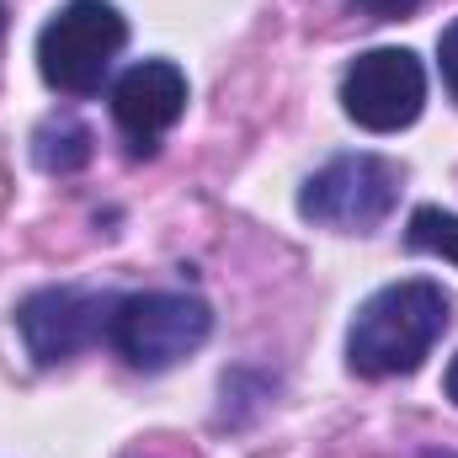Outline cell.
Segmentation results:
<instances>
[{
  "mask_svg": "<svg viewBox=\"0 0 458 458\" xmlns=\"http://www.w3.org/2000/svg\"><path fill=\"white\" fill-rule=\"evenodd\" d=\"M448 293L432 277H405L378 288L346 331V368L362 378H394V373H416L432 346L448 331Z\"/></svg>",
  "mask_w": 458,
  "mask_h": 458,
  "instance_id": "6da1fadb",
  "label": "cell"
},
{
  "mask_svg": "<svg viewBox=\"0 0 458 458\" xmlns=\"http://www.w3.org/2000/svg\"><path fill=\"white\" fill-rule=\"evenodd\" d=\"M128 43V21L113 0H64L38 32V75L59 97H97Z\"/></svg>",
  "mask_w": 458,
  "mask_h": 458,
  "instance_id": "7a4b0ae2",
  "label": "cell"
},
{
  "mask_svg": "<svg viewBox=\"0 0 458 458\" xmlns=\"http://www.w3.org/2000/svg\"><path fill=\"white\" fill-rule=\"evenodd\" d=\"M214 331V310L198 293H128L113 299L107 315V342L133 373H165L187 362Z\"/></svg>",
  "mask_w": 458,
  "mask_h": 458,
  "instance_id": "3957f363",
  "label": "cell"
},
{
  "mask_svg": "<svg viewBox=\"0 0 458 458\" xmlns=\"http://www.w3.org/2000/svg\"><path fill=\"white\" fill-rule=\"evenodd\" d=\"M394 203H400V165L384 155H336L299 192V214L336 234L378 229L394 214Z\"/></svg>",
  "mask_w": 458,
  "mask_h": 458,
  "instance_id": "277c9868",
  "label": "cell"
},
{
  "mask_svg": "<svg viewBox=\"0 0 458 458\" xmlns=\"http://www.w3.org/2000/svg\"><path fill=\"white\" fill-rule=\"evenodd\" d=\"M427 107V70L411 48H368L342 75V113L368 133H400Z\"/></svg>",
  "mask_w": 458,
  "mask_h": 458,
  "instance_id": "5b68a950",
  "label": "cell"
},
{
  "mask_svg": "<svg viewBox=\"0 0 458 458\" xmlns=\"http://www.w3.org/2000/svg\"><path fill=\"white\" fill-rule=\"evenodd\" d=\"M107 315H113V299L91 288H38L21 299L16 331L38 368H59L75 352H86L97 336H107Z\"/></svg>",
  "mask_w": 458,
  "mask_h": 458,
  "instance_id": "8992f818",
  "label": "cell"
},
{
  "mask_svg": "<svg viewBox=\"0 0 458 458\" xmlns=\"http://www.w3.org/2000/svg\"><path fill=\"white\" fill-rule=\"evenodd\" d=\"M187 113V75L171 59H144L113 86V123L128 155H155L160 139Z\"/></svg>",
  "mask_w": 458,
  "mask_h": 458,
  "instance_id": "52a82bcc",
  "label": "cell"
},
{
  "mask_svg": "<svg viewBox=\"0 0 458 458\" xmlns=\"http://www.w3.org/2000/svg\"><path fill=\"white\" fill-rule=\"evenodd\" d=\"M32 160L48 176H75L91 160V128L70 113H54L38 133H32Z\"/></svg>",
  "mask_w": 458,
  "mask_h": 458,
  "instance_id": "ba28073f",
  "label": "cell"
},
{
  "mask_svg": "<svg viewBox=\"0 0 458 458\" xmlns=\"http://www.w3.org/2000/svg\"><path fill=\"white\" fill-rule=\"evenodd\" d=\"M405 250H421V256H443L458 267V214L448 208H416L411 229H405Z\"/></svg>",
  "mask_w": 458,
  "mask_h": 458,
  "instance_id": "9c48e42d",
  "label": "cell"
},
{
  "mask_svg": "<svg viewBox=\"0 0 458 458\" xmlns=\"http://www.w3.org/2000/svg\"><path fill=\"white\" fill-rule=\"evenodd\" d=\"M421 0H352V16L362 21H394V16H411Z\"/></svg>",
  "mask_w": 458,
  "mask_h": 458,
  "instance_id": "30bf717a",
  "label": "cell"
},
{
  "mask_svg": "<svg viewBox=\"0 0 458 458\" xmlns=\"http://www.w3.org/2000/svg\"><path fill=\"white\" fill-rule=\"evenodd\" d=\"M437 59H443V81H448V91H454V102H458V16L437 38Z\"/></svg>",
  "mask_w": 458,
  "mask_h": 458,
  "instance_id": "8fae6325",
  "label": "cell"
},
{
  "mask_svg": "<svg viewBox=\"0 0 458 458\" xmlns=\"http://www.w3.org/2000/svg\"><path fill=\"white\" fill-rule=\"evenodd\" d=\"M443 389H448V400L458 405V357L448 362V378H443Z\"/></svg>",
  "mask_w": 458,
  "mask_h": 458,
  "instance_id": "7c38bea8",
  "label": "cell"
},
{
  "mask_svg": "<svg viewBox=\"0 0 458 458\" xmlns=\"http://www.w3.org/2000/svg\"><path fill=\"white\" fill-rule=\"evenodd\" d=\"M0 32H5V5H0Z\"/></svg>",
  "mask_w": 458,
  "mask_h": 458,
  "instance_id": "4fadbf2b",
  "label": "cell"
}]
</instances>
